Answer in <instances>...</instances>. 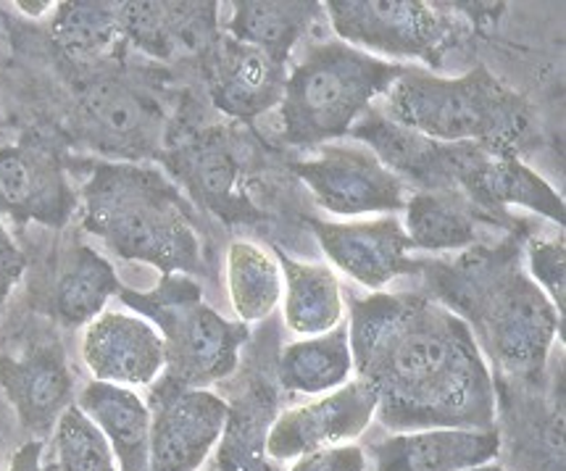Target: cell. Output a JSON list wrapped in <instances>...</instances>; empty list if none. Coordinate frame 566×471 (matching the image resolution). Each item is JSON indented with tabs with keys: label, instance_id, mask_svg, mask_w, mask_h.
I'll return each mask as SVG.
<instances>
[{
	"label": "cell",
	"instance_id": "obj_1",
	"mask_svg": "<svg viewBox=\"0 0 566 471\" xmlns=\"http://www.w3.org/2000/svg\"><path fill=\"white\" fill-rule=\"evenodd\" d=\"M348 341L382 427H495L493 374L478 335L453 308L413 293L354 297Z\"/></svg>",
	"mask_w": 566,
	"mask_h": 471
},
{
	"label": "cell",
	"instance_id": "obj_2",
	"mask_svg": "<svg viewBox=\"0 0 566 471\" xmlns=\"http://www.w3.org/2000/svg\"><path fill=\"white\" fill-rule=\"evenodd\" d=\"M82 227L124 261L164 274H203L196 213L179 187L154 166L95 161L82 185Z\"/></svg>",
	"mask_w": 566,
	"mask_h": 471
},
{
	"label": "cell",
	"instance_id": "obj_3",
	"mask_svg": "<svg viewBox=\"0 0 566 471\" xmlns=\"http://www.w3.org/2000/svg\"><path fill=\"white\" fill-rule=\"evenodd\" d=\"M385 98L390 122L434 143L514 150L530 127L527 103L482 66L455 80L406 66Z\"/></svg>",
	"mask_w": 566,
	"mask_h": 471
},
{
	"label": "cell",
	"instance_id": "obj_4",
	"mask_svg": "<svg viewBox=\"0 0 566 471\" xmlns=\"http://www.w3.org/2000/svg\"><path fill=\"white\" fill-rule=\"evenodd\" d=\"M403 69L340 40L308 48L306 59L285 80L280 101L282 137L308 148L348 135Z\"/></svg>",
	"mask_w": 566,
	"mask_h": 471
},
{
	"label": "cell",
	"instance_id": "obj_5",
	"mask_svg": "<svg viewBox=\"0 0 566 471\" xmlns=\"http://www.w3.org/2000/svg\"><path fill=\"white\" fill-rule=\"evenodd\" d=\"M119 297L161 332L167 369L156 385L206 387L238 369L248 324L227 322L206 306L203 293L188 276L164 274L150 293L122 287Z\"/></svg>",
	"mask_w": 566,
	"mask_h": 471
},
{
	"label": "cell",
	"instance_id": "obj_6",
	"mask_svg": "<svg viewBox=\"0 0 566 471\" xmlns=\"http://www.w3.org/2000/svg\"><path fill=\"white\" fill-rule=\"evenodd\" d=\"M453 297L474 318V327H480L482 341L503 369L514 374L543 369L562 314L514 261L461 274Z\"/></svg>",
	"mask_w": 566,
	"mask_h": 471
},
{
	"label": "cell",
	"instance_id": "obj_7",
	"mask_svg": "<svg viewBox=\"0 0 566 471\" xmlns=\"http://www.w3.org/2000/svg\"><path fill=\"white\" fill-rule=\"evenodd\" d=\"M72 132L95 154L137 164L164 154L167 114L154 95L129 80L101 74L80 90Z\"/></svg>",
	"mask_w": 566,
	"mask_h": 471
},
{
	"label": "cell",
	"instance_id": "obj_8",
	"mask_svg": "<svg viewBox=\"0 0 566 471\" xmlns=\"http://www.w3.org/2000/svg\"><path fill=\"white\" fill-rule=\"evenodd\" d=\"M322 9L340 43L390 59L434 61L451 34L443 13L422 0H327Z\"/></svg>",
	"mask_w": 566,
	"mask_h": 471
},
{
	"label": "cell",
	"instance_id": "obj_9",
	"mask_svg": "<svg viewBox=\"0 0 566 471\" xmlns=\"http://www.w3.org/2000/svg\"><path fill=\"white\" fill-rule=\"evenodd\" d=\"M150 390V471H198L222 440L230 406L203 387Z\"/></svg>",
	"mask_w": 566,
	"mask_h": 471
},
{
	"label": "cell",
	"instance_id": "obj_10",
	"mask_svg": "<svg viewBox=\"0 0 566 471\" xmlns=\"http://www.w3.org/2000/svg\"><path fill=\"white\" fill-rule=\"evenodd\" d=\"M316 203L337 217L396 213L406 209L403 182L369 148L327 145L319 158L293 164Z\"/></svg>",
	"mask_w": 566,
	"mask_h": 471
},
{
	"label": "cell",
	"instance_id": "obj_11",
	"mask_svg": "<svg viewBox=\"0 0 566 471\" xmlns=\"http://www.w3.org/2000/svg\"><path fill=\"white\" fill-rule=\"evenodd\" d=\"M77 211V196L66 177V166L51 145L27 140L0 148V213L17 224L38 221L43 227L69 224Z\"/></svg>",
	"mask_w": 566,
	"mask_h": 471
},
{
	"label": "cell",
	"instance_id": "obj_12",
	"mask_svg": "<svg viewBox=\"0 0 566 471\" xmlns=\"http://www.w3.org/2000/svg\"><path fill=\"white\" fill-rule=\"evenodd\" d=\"M377 414V395L361 379L324 393L312 404L280 414L266 432V456L274 461L301 459L322 448L348 446L361 438Z\"/></svg>",
	"mask_w": 566,
	"mask_h": 471
},
{
	"label": "cell",
	"instance_id": "obj_13",
	"mask_svg": "<svg viewBox=\"0 0 566 471\" xmlns=\"http://www.w3.org/2000/svg\"><path fill=\"white\" fill-rule=\"evenodd\" d=\"M82 358L93 383L116 387H150L167 369L161 332L140 314L103 311L87 324Z\"/></svg>",
	"mask_w": 566,
	"mask_h": 471
},
{
	"label": "cell",
	"instance_id": "obj_14",
	"mask_svg": "<svg viewBox=\"0 0 566 471\" xmlns=\"http://www.w3.org/2000/svg\"><path fill=\"white\" fill-rule=\"evenodd\" d=\"M308 221L327 259L345 274L354 276L358 285L382 290L396 276L419 269V263L409 259L411 242L398 219Z\"/></svg>",
	"mask_w": 566,
	"mask_h": 471
},
{
	"label": "cell",
	"instance_id": "obj_15",
	"mask_svg": "<svg viewBox=\"0 0 566 471\" xmlns=\"http://www.w3.org/2000/svg\"><path fill=\"white\" fill-rule=\"evenodd\" d=\"M0 390L17 414L19 425L48 438L72 406L74 379L69 371L64 348L59 343H34L19 356L0 353Z\"/></svg>",
	"mask_w": 566,
	"mask_h": 471
},
{
	"label": "cell",
	"instance_id": "obj_16",
	"mask_svg": "<svg viewBox=\"0 0 566 471\" xmlns=\"http://www.w3.org/2000/svg\"><path fill=\"white\" fill-rule=\"evenodd\" d=\"M161 158L167 161L171 175L188 187L190 196L217 213L219 219H224L227 224L255 221L261 217L245 196L240 161L224 129L198 132L196 137L179 143L177 148L164 150Z\"/></svg>",
	"mask_w": 566,
	"mask_h": 471
},
{
	"label": "cell",
	"instance_id": "obj_17",
	"mask_svg": "<svg viewBox=\"0 0 566 471\" xmlns=\"http://www.w3.org/2000/svg\"><path fill=\"white\" fill-rule=\"evenodd\" d=\"M358 143H367L369 150L388 169L411 182L424 185L427 190H455V179L472 156L478 143H434L430 137L411 132L388 116L369 108L348 132Z\"/></svg>",
	"mask_w": 566,
	"mask_h": 471
},
{
	"label": "cell",
	"instance_id": "obj_18",
	"mask_svg": "<svg viewBox=\"0 0 566 471\" xmlns=\"http://www.w3.org/2000/svg\"><path fill=\"white\" fill-rule=\"evenodd\" d=\"M219 3L133 0L122 3V38L161 61L190 59L219 43Z\"/></svg>",
	"mask_w": 566,
	"mask_h": 471
},
{
	"label": "cell",
	"instance_id": "obj_19",
	"mask_svg": "<svg viewBox=\"0 0 566 471\" xmlns=\"http://www.w3.org/2000/svg\"><path fill=\"white\" fill-rule=\"evenodd\" d=\"M501 450L495 427H434L396 432L371 448L375 471H467L490 463Z\"/></svg>",
	"mask_w": 566,
	"mask_h": 471
},
{
	"label": "cell",
	"instance_id": "obj_20",
	"mask_svg": "<svg viewBox=\"0 0 566 471\" xmlns=\"http://www.w3.org/2000/svg\"><path fill=\"white\" fill-rule=\"evenodd\" d=\"M211 64V101L232 119L253 122L280 106L285 93V61L243 45L232 38L219 40Z\"/></svg>",
	"mask_w": 566,
	"mask_h": 471
},
{
	"label": "cell",
	"instance_id": "obj_21",
	"mask_svg": "<svg viewBox=\"0 0 566 471\" xmlns=\"http://www.w3.org/2000/svg\"><path fill=\"white\" fill-rule=\"evenodd\" d=\"M455 190L464 192L474 206L501 209V206H522L545 219L564 224V200L537 171L524 166L514 150H495L478 145L461 171Z\"/></svg>",
	"mask_w": 566,
	"mask_h": 471
},
{
	"label": "cell",
	"instance_id": "obj_22",
	"mask_svg": "<svg viewBox=\"0 0 566 471\" xmlns=\"http://www.w3.org/2000/svg\"><path fill=\"white\" fill-rule=\"evenodd\" d=\"M77 406L106 438L116 471H150V408L140 395L129 387L90 383Z\"/></svg>",
	"mask_w": 566,
	"mask_h": 471
},
{
	"label": "cell",
	"instance_id": "obj_23",
	"mask_svg": "<svg viewBox=\"0 0 566 471\" xmlns=\"http://www.w3.org/2000/svg\"><path fill=\"white\" fill-rule=\"evenodd\" d=\"M285 272V324L301 337L333 332L343 322V293L335 272L324 263H303L277 253Z\"/></svg>",
	"mask_w": 566,
	"mask_h": 471
},
{
	"label": "cell",
	"instance_id": "obj_24",
	"mask_svg": "<svg viewBox=\"0 0 566 471\" xmlns=\"http://www.w3.org/2000/svg\"><path fill=\"white\" fill-rule=\"evenodd\" d=\"M322 13L314 0H240L230 19V38L287 61L293 45Z\"/></svg>",
	"mask_w": 566,
	"mask_h": 471
},
{
	"label": "cell",
	"instance_id": "obj_25",
	"mask_svg": "<svg viewBox=\"0 0 566 471\" xmlns=\"http://www.w3.org/2000/svg\"><path fill=\"white\" fill-rule=\"evenodd\" d=\"M119 276L112 261L103 259L90 245H77L66 253L61 266L56 290H53V311L66 327H87L103 314L106 303L119 295Z\"/></svg>",
	"mask_w": 566,
	"mask_h": 471
},
{
	"label": "cell",
	"instance_id": "obj_26",
	"mask_svg": "<svg viewBox=\"0 0 566 471\" xmlns=\"http://www.w3.org/2000/svg\"><path fill=\"white\" fill-rule=\"evenodd\" d=\"M354 353L348 327L337 324L333 332L290 343L280 356V385L290 393L324 395L350 383Z\"/></svg>",
	"mask_w": 566,
	"mask_h": 471
},
{
	"label": "cell",
	"instance_id": "obj_27",
	"mask_svg": "<svg viewBox=\"0 0 566 471\" xmlns=\"http://www.w3.org/2000/svg\"><path fill=\"white\" fill-rule=\"evenodd\" d=\"M478 206L459 190H422L406 203V234L419 251H461L478 240Z\"/></svg>",
	"mask_w": 566,
	"mask_h": 471
},
{
	"label": "cell",
	"instance_id": "obj_28",
	"mask_svg": "<svg viewBox=\"0 0 566 471\" xmlns=\"http://www.w3.org/2000/svg\"><path fill=\"white\" fill-rule=\"evenodd\" d=\"M227 287L240 322H264L282 301L280 261L253 242L234 240L227 251Z\"/></svg>",
	"mask_w": 566,
	"mask_h": 471
},
{
	"label": "cell",
	"instance_id": "obj_29",
	"mask_svg": "<svg viewBox=\"0 0 566 471\" xmlns=\"http://www.w3.org/2000/svg\"><path fill=\"white\" fill-rule=\"evenodd\" d=\"M51 34L66 55L95 61L122 40V3L112 0H66L56 6Z\"/></svg>",
	"mask_w": 566,
	"mask_h": 471
},
{
	"label": "cell",
	"instance_id": "obj_30",
	"mask_svg": "<svg viewBox=\"0 0 566 471\" xmlns=\"http://www.w3.org/2000/svg\"><path fill=\"white\" fill-rule=\"evenodd\" d=\"M43 471H116L106 438L77 404L61 414L43 442Z\"/></svg>",
	"mask_w": 566,
	"mask_h": 471
},
{
	"label": "cell",
	"instance_id": "obj_31",
	"mask_svg": "<svg viewBox=\"0 0 566 471\" xmlns=\"http://www.w3.org/2000/svg\"><path fill=\"white\" fill-rule=\"evenodd\" d=\"M533 282L548 295L558 314L564 316L566 303V242L558 240H530L527 248Z\"/></svg>",
	"mask_w": 566,
	"mask_h": 471
},
{
	"label": "cell",
	"instance_id": "obj_32",
	"mask_svg": "<svg viewBox=\"0 0 566 471\" xmlns=\"http://www.w3.org/2000/svg\"><path fill=\"white\" fill-rule=\"evenodd\" d=\"M222 438V450H219V469L222 471H277L266 463V440L255 442L248 429L238 432L230 419H227Z\"/></svg>",
	"mask_w": 566,
	"mask_h": 471
},
{
	"label": "cell",
	"instance_id": "obj_33",
	"mask_svg": "<svg viewBox=\"0 0 566 471\" xmlns=\"http://www.w3.org/2000/svg\"><path fill=\"white\" fill-rule=\"evenodd\" d=\"M290 471H367V453L358 446L322 448L295 459Z\"/></svg>",
	"mask_w": 566,
	"mask_h": 471
},
{
	"label": "cell",
	"instance_id": "obj_34",
	"mask_svg": "<svg viewBox=\"0 0 566 471\" xmlns=\"http://www.w3.org/2000/svg\"><path fill=\"white\" fill-rule=\"evenodd\" d=\"M24 266V253L19 251V245L3 227V221H0V316H3V308L9 303L13 287L22 280Z\"/></svg>",
	"mask_w": 566,
	"mask_h": 471
},
{
	"label": "cell",
	"instance_id": "obj_35",
	"mask_svg": "<svg viewBox=\"0 0 566 471\" xmlns=\"http://www.w3.org/2000/svg\"><path fill=\"white\" fill-rule=\"evenodd\" d=\"M6 471H43V440H30L17 448Z\"/></svg>",
	"mask_w": 566,
	"mask_h": 471
},
{
	"label": "cell",
	"instance_id": "obj_36",
	"mask_svg": "<svg viewBox=\"0 0 566 471\" xmlns=\"http://www.w3.org/2000/svg\"><path fill=\"white\" fill-rule=\"evenodd\" d=\"M17 6L27 13V17H43L45 9H48V6H51V3H24V0H22V3H17Z\"/></svg>",
	"mask_w": 566,
	"mask_h": 471
},
{
	"label": "cell",
	"instance_id": "obj_37",
	"mask_svg": "<svg viewBox=\"0 0 566 471\" xmlns=\"http://www.w3.org/2000/svg\"><path fill=\"white\" fill-rule=\"evenodd\" d=\"M467 471H506V469L493 467V463H482V467H474V469H467Z\"/></svg>",
	"mask_w": 566,
	"mask_h": 471
}]
</instances>
